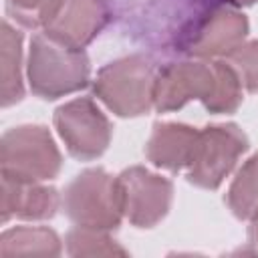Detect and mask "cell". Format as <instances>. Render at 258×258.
<instances>
[{
	"instance_id": "obj_6",
	"label": "cell",
	"mask_w": 258,
	"mask_h": 258,
	"mask_svg": "<svg viewBox=\"0 0 258 258\" xmlns=\"http://www.w3.org/2000/svg\"><path fill=\"white\" fill-rule=\"evenodd\" d=\"M248 137L236 123L208 125L200 129L189 165L187 181L196 187L218 189L248 149Z\"/></svg>"
},
{
	"instance_id": "obj_15",
	"label": "cell",
	"mask_w": 258,
	"mask_h": 258,
	"mask_svg": "<svg viewBox=\"0 0 258 258\" xmlns=\"http://www.w3.org/2000/svg\"><path fill=\"white\" fill-rule=\"evenodd\" d=\"M226 204L238 220H248L258 208V153L238 169L226 194Z\"/></svg>"
},
{
	"instance_id": "obj_11",
	"label": "cell",
	"mask_w": 258,
	"mask_h": 258,
	"mask_svg": "<svg viewBox=\"0 0 258 258\" xmlns=\"http://www.w3.org/2000/svg\"><path fill=\"white\" fill-rule=\"evenodd\" d=\"M60 196L52 185H42L40 181H14L2 177V222L10 218L20 220H50L58 206Z\"/></svg>"
},
{
	"instance_id": "obj_18",
	"label": "cell",
	"mask_w": 258,
	"mask_h": 258,
	"mask_svg": "<svg viewBox=\"0 0 258 258\" xmlns=\"http://www.w3.org/2000/svg\"><path fill=\"white\" fill-rule=\"evenodd\" d=\"M226 60L238 73L242 87L248 93H258V40H244L226 56Z\"/></svg>"
},
{
	"instance_id": "obj_8",
	"label": "cell",
	"mask_w": 258,
	"mask_h": 258,
	"mask_svg": "<svg viewBox=\"0 0 258 258\" xmlns=\"http://www.w3.org/2000/svg\"><path fill=\"white\" fill-rule=\"evenodd\" d=\"M52 121L67 151L79 161L101 157L111 143V123L89 97H79L60 105Z\"/></svg>"
},
{
	"instance_id": "obj_19",
	"label": "cell",
	"mask_w": 258,
	"mask_h": 258,
	"mask_svg": "<svg viewBox=\"0 0 258 258\" xmlns=\"http://www.w3.org/2000/svg\"><path fill=\"white\" fill-rule=\"evenodd\" d=\"M248 220H250V226H248V242L254 246V252H258V208L254 210V214Z\"/></svg>"
},
{
	"instance_id": "obj_5",
	"label": "cell",
	"mask_w": 258,
	"mask_h": 258,
	"mask_svg": "<svg viewBox=\"0 0 258 258\" xmlns=\"http://www.w3.org/2000/svg\"><path fill=\"white\" fill-rule=\"evenodd\" d=\"M62 212L75 226L117 230L123 216L117 179L103 167H89L75 175L62 194Z\"/></svg>"
},
{
	"instance_id": "obj_1",
	"label": "cell",
	"mask_w": 258,
	"mask_h": 258,
	"mask_svg": "<svg viewBox=\"0 0 258 258\" xmlns=\"http://www.w3.org/2000/svg\"><path fill=\"white\" fill-rule=\"evenodd\" d=\"M214 113H234L242 105V83L228 60H181L161 67L153 85V107L159 113L177 111L189 101Z\"/></svg>"
},
{
	"instance_id": "obj_13",
	"label": "cell",
	"mask_w": 258,
	"mask_h": 258,
	"mask_svg": "<svg viewBox=\"0 0 258 258\" xmlns=\"http://www.w3.org/2000/svg\"><path fill=\"white\" fill-rule=\"evenodd\" d=\"M2 107H10L24 97L22 83V32L8 20L2 22Z\"/></svg>"
},
{
	"instance_id": "obj_17",
	"label": "cell",
	"mask_w": 258,
	"mask_h": 258,
	"mask_svg": "<svg viewBox=\"0 0 258 258\" xmlns=\"http://www.w3.org/2000/svg\"><path fill=\"white\" fill-rule=\"evenodd\" d=\"M58 0H6V12L24 28H40L50 18Z\"/></svg>"
},
{
	"instance_id": "obj_20",
	"label": "cell",
	"mask_w": 258,
	"mask_h": 258,
	"mask_svg": "<svg viewBox=\"0 0 258 258\" xmlns=\"http://www.w3.org/2000/svg\"><path fill=\"white\" fill-rule=\"evenodd\" d=\"M226 2H230L232 6H252V4H256L258 0H226Z\"/></svg>"
},
{
	"instance_id": "obj_7",
	"label": "cell",
	"mask_w": 258,
	"mask_h": 258,
	"mask_svg": "<svg viewBox=\"0 0 258 258\" xmlns=\"http://www.w3.org/2000/svg\"><path fill=\"white\" fill-rule=\"evenodd\" d=\"M248 18L230 6H214L198 16L181 34L177 46L194 58H220L236 50L248 36Z\"/></svg>"
},
{
	"instance_id": "obj_3",
	"label": "cell",
	"mask_w": 258,
	"mask_h": 258,
	"mask_svg": "<svg viewBox=\"0 0 258 258\" xmlns=\"http://www.w3.org/2000/svg\"><path fill=\"white\" fill-rule=\"evenodd\" d=\"M155 64L145 54L121 56L99 69L93 95L119 117H141L153 107Z\"/></svg>"
},
{
	"instance_id": "obj_4",
	"label": "cell",
	"mask_w": 258,
	"mask_h": 258,
	"mask_svg": "<svg viewBox=\"0 0 258 258\" xmlns=\"http://www.w3.org/2000/svg\"><path fill=\"white\" fill-rule=\"evenodd\" d=\"M60 165V151L44 125H18L2 135V177L14 181H48L58 175Z\"/></svg>"
},
{
	"instance_id": "obj_10",
	"label": "cell",
	"mask_w": 258,
	"mask_h": 258,
	"mask_svg": "<svg viewBox=\"0 0 258 258\" xmlns=\"http://www.w3.org/2000/svg\"><path fill=\"white\" fill-rule=\"evenodd\" d=\"M111 10L105 0H58L42 34L67 48L83 50L109 24Z\"/></svg>"
},
{
	"instance_id": "obj_12",
	"label": "cell",
	"mask_w": 258,
	"mask_h": 258,
	"mask_svg": "<svg viewBox=\"0 0 258 258\" xmlns=\"http://www.w3.org/2000/svg\"><path fill=\"white\" fill-rule=\"evenodd\" d=\"M200 129L183 123H155L145 145L147 159L167 171H181L189 165Z\"/></svg>"
},
{
	"instance_id": "obj_9",
	"label": "cell",
	"mask_w": 258,
	"mask_h": 258,
	"mask_svg": "<svg viewBox=\"0 0 258 258\" xmlns=\"http://www.w3.org/2000/svg\"><path fill=\"white\" fill-rule=\"evenodd\" d=\"M115 179L123 216L131 226L153 228L167 216L173 200V183L167 177L133 165L123 169Z\"/></svg>"
},
{
	"instance_id": "obj_16",
	"label": "cell",
	"mask_w": 258,
	"mask_h": 258,
	"mask_svg": "<svg viewBox=\"0 0 258 258\" xmlns=\"http://www.w3.org/2000/svg\"><path fill=\"white\" fill-rule=\"evenodd\" d=\"M64 244L69 256H127V250L119 246L107 230L77 226L67 234Z\"/></svg>"
},
{
	"instance_id": "obj_14",
	"label": "cell",
	"mask_w": 258,
	"mask_h": 258,
	"mask_svg": "<svg viewBox=\"0 0 258 258\" xmlns=\"http://www.w3.org/2000/svg\"><path fill=\"white\" fill-rule=\"evenodd\" d=\"M60 250V238L44 226H16L0 236V254L4 256H58Z\"/></svg>"
},
{
	"instance_id": "obj_2",
	"label": "cell",
	"mask_w": 258,
	"mask_h": 258,
	"mask_svg": "<svg viewBox=\"0 0 258 258\" xmlns=\"http://www.w3.org/2000/svg\"><path fill=\"white\" fill-rule=\"evenodd\" d=\"M26 77L36 97L54 101L89 85L91 62L85 50L67 48L44 34H36L28 46Z\"/></svg>"
}]
</instances>
